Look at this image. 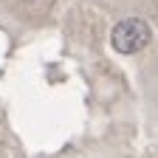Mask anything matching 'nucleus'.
<instances>
[{
	"label": "nucleus",
	"instance_id": "1",
	"mask_svg": "<svg viewBox=\"0 0 158 158\" xmlns=\"http://www.w3.org/2000/svg\"><path fill=\"white\" fill-rule=\"evenodd\" d=\"M150 37H152V31H150V26L144 23V20L127 17V20H122V23L113 26V31H110V45L118 54H135V51L147 48Z\"/></svg>",
	"mask_w": 158,
	"mask_h": 158
}]
</instances>
